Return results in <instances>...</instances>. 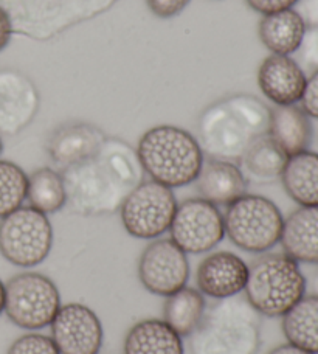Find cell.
<instances>
[{"mask_svg": "<svg viewBox=\"0 0 318 354\" xmlns=\"http://www.w3.org/2000/svg\"><path fill=\"white\" fill-rule=\"evenodd\" d=\"M61 174L70 210L88 218L120 212L146 176L137 149L115 137H107L97 153Z\"/></svg>", "mask_w": 318, "mask_h": 354, "instance_id": "obj_1", "label": "cell"}, {"mask_svg": "<svg viewBox=\"0 0 318 354\" xmlns=\"http://www.w3.org/2000/svg\"><path fill=\"white\" fill-rule=\"evenodd\" d=\"M270 107L258 97L236 93L209 104L197 123V142L208 159L238 163L250 145L269 132Z\"/></svg>", "mask_w": 318, "mask_h": 354, "instance_id": "obj_2", "label": "cell"}, {"mask_svg": "<svg viewBox=\"0 0 318 354\" xmlns=\"http://www.w3.org/2000/svg\"><path fill=\"white\" fill-rule=\"evenodd\" d=\"M261 315L244 295L207 306L197 330L189 336L193 354H258Z\"/></svg>", "mask_w": 318, "mask_h": 354, "instance_id": "obj_3", "label": "cell"}, {"mask_svg": "<svg viewBox=\"0 0 318 354\" xmlns=\"http://www.w3.org/2000/svg\"><path fill=\"white\" fill-rule=\"evenodd\" d=\"M137 156L144 174L169 188L193 183L205 160L197 138L187 129L171 124L146 131L137 145Z\"/></svg>", "mask_w": 318, "mask_h": 354, "instance_id": "obj_4", "label": "cell"}, {"mask_svg": "<svg viewBox=\"0 0 318 354\" xmlns=\"http://www.w3.org/2000/svg\"><path fill=\"white\" fill-rule=\"evenodd\" d=\"M308 290V278L286 254H261L249 264L244 289L247 301L263 317H283Z\"/></svg>", "mask_w": 318, "mask_h": 354, "instance_id": "obj_5", "label": "cell"}, {"mask_svg": "<svg viewBox=\"0 0 318 354\" xmlns=\"http://www.w3.org/2000/svg\"><path fill=\"white\" fill-rule=\"evenodd\" d=\"M225 236L249 254L270 252L283 233L284 216L277 204L259 194H244L227 207Z\"/></svg>", "mask_w": 318, "mask_h": 354, "instance_id": "obj_6", "label": "cell"}, {"mask_svg": "<svg viewBox=\"0 0 318 354\" xmlns=\"http://www.w3.org/2000/svg\"><path fill=\"white\" fill-rule=\"evenodd\" d=\"M61 306L58 286L39 272H21L5 283V314L22 330L39 331L50 326Z\"/></svg>", "mask_w": 318, "mask_h": 354, "instance_id": "obj_7", "label": "cell"}, {"mask_svg": "<svg viewBox=\"0 0 318 354\" xmlns=\"http://www.w3.org/2000/svg\"><path fill=\"white\" fill-rule=\"evenodd\" d=\"M52 248V223L33 207L22 205L0 219V255L12 266L36 268L47 260Z\"/></svg>", "mask_w": 318, "mask_h": 354, "instance_id": "obj_8", "label": "cell"}, {"mask_svg": "<svg viewBox=\"0 0 318 354\" xmlns=\"http://www.w3.org/2000/svg\"><path fill=\"white\" fill-rule=\"evenodd\" d=\"M177 210L173 188L156 180H143L120 207L124 230L137 239H157L167 233Z\"/></svg>", "mask_w": 318, "mask_h": 354, "instance_id": "obj_9", "label": "cell"}, {"mask_svg": "<svg viewBox=\"0 0 318 354\" xmlns=\"http://www.w3.org/2000/svg\"><path fill=\"white\" fill-rule=\"evenodd\" d=\"M168 232L187 255L208 254L225 238L224 214L205 199H187L177 204Z\"/></svg>", "mask_w": 318, "mask_h": 354, "instance_id": "obj_10", "label": "cell"}, {"mask_svg": "<svg viewBox=\"0 0 318 354\" xmlns=\"http://www.w3.org/2000/svg\"><path fill=\"white\" fill-rule=\"evenodd\" d=\"M138 280L148 292L167 299L188 284V255L171 238L152 239L140 255Z\"/></svg>", "mask_w": 318, "mask_h": 354, "instance_id": "obj_11", "label": "cell"}, {"mask_svg": "<svg viewBox=\"0 0 318 354\" xmlns=\"http://www.w3.org/2000/svg\"><path fill=\"white\" fill-rule=\"evenodd\" d=\"M50 330V337L61 354H98L103 346V324L97 313L84 303L62 305Z\"/></svg>", "mask_w": 318, "mask_h": 354, "instance_id": "obj_12", "label": "cell"}, {"mask_svg": "<svg viewBox=\"0 0 318 354\" xmlns=\"http://www.w3.org/2000/svg\"><path fill=\"white\" fill-rule=\"evenodd\" d=\"M41 97L27 75L0 68V136H17L36 118Z\"/></svg>", "mask_w": 318, "mask_h": 354, "instance_id": "obj_13", "label": "cell"}, {"mask_svg": "<svg viewBox=\"0 0 318 354\" xmlns=\"http://www.w3.org/2000/svg\"><path fill=\"white\" fill-rule=\"evenodd\" d=\"M249 264L239 255L228 250L213 252L197 266L196 286L214 300L232 299L244 292Z\"/></svg>", "mask_w": 318, "mask_h": 354, "instance_id": "obj_14", "label": "cell"}, {"mask_svg": "<svg viewBox=\"0 0 318 354\" xmlns=\"http://www.w3.org/2000/svg\"><path fill=\"white\" fill-rule=\"evenodd\" d=\"M258 84L275 106H290L301 101L308 77L300 62L290 56L270 55L258 68Z\"/></svg>", "mask_w": 318, "mask_h": 354, "instance_id": "obj_15", "label": "cell"}, {"mask_svg": "<svg viewBox=\"0 0 318 354\" xmlns=\"http://www.w3.org/2000/svg\"><path fill=\"white\" fill-rule=\"evenodd\" d=\"M106 138L107 136L98 126L86 122H68L52 132L47 142V153L59 171H64L93 156Z\"/></svg>", "mask_w": 318, "mask_h": 354, "instance_id": "obj_16", "label": "cell"}, {"mask_svg": "<svg viewBox=\"0 0 318 354\" xmlns=\"http://www.w3.org/2000/svg\"><path fill=\"white\" fill-rule=\"evenodd\" d=\"M194 182L200 198L216 207H228L247 193L249 185L236 163L218 159L203 160Z\"/></svg>", "mask_w": 318, "mask_h": 354, "instance_id": "obj_17", "label": "cell"}, {"mask_svg": "<svg viewBox=\"0 0 318 354\" xmlns=\"http://www.w3.org/2000/svg\"><path fill=\"white\" fill-rule=\"evenodd\" d=\"M283 254L298 264H318V207H300L284 218Z\"/></svg>", "mask_w": 318, "mask_h": 354, "instance_id": "obj_18", "label": "cell"}, {"mask_svg": "<svg viewBox=\"0 0 318 354\" xmlns=\"http://www.w3.org/2000/svg\"><path fill=\"white\" fill-rule=\"evenodd\" d=\"M267 136L278 145V148L286 156H295L308 151L312 143V122L301 106H275L270 109Z\"/></svg>", "mask_w": 318, "mask_h": 354, "instance_id": "obj_19", "label": "cell"}, {"mask_svg": "<svg viewBox=\"0 0 318 354\" xmlns=\"http://www.w3.org/2000/svg\"><path fill=\"white\" fill-rule=\"evenodd\" d=\"M123 354H185V345L163 319H144L127 331Z\"/></svg>", "mask_w": 318, "mask_h": 354, "instance_id": "obj_20", "label": "cell"}, {"mask_svg": "<svg viewBox=\"0 0 318 354\" xmlns=\"http://www.w3.org/2000/svg\"><path fill=\"white\" fill-rule=\"evenodd\" d=\"M306 30V24L298 11L290 8L263 16L258 35L272 55L290 56L298 52Z\"/></svg>", "mask_w": 318, "mask_h": 354, "instance_id": "obj_21", "label": "cell"}, {"mask_svg": "<svg viewBox=\"0 0 318 354\" xmlns=\"http://www.w3.org/2000/svg\"><path fill=\"white\" fill-rule=\"evenodd\" d=\"M279 180L298 205L318 207V153L308 149L290 156Z\"/></svg>", "mask_w": 318, "mask_h": 354, "instance_id": "obj_22", "label": "cell"}, {"mask_svg": "<svg viewBox=\"0 0 318 354\" xmlns=\"http://www.w3.org/2000/svg\"><path fill=\"white\" fill-rule=\"evenodd\" d=\"M288 159L289 157L278 148V145L265 134L250 145L236 165L247 182L264 185L281 177Z\"/></svg>", "mask_w": 318, "mask_h": 354, "instance_id": "obj_23", "label": "cell"}, {"mask_svg": "<svg viewBox=\"0 0 318 354\" xmlns=\"http://www.w3.org/2000/svg\"><path fill=\"white\" fill-rule=\"evenodd\" d=\"M281 328L288 344L318 354V294H306L283 315Z\"/></svg>", "mask_w": 318, "mask_h": 354, "instance_id": "obj_24", "label": "cell"}, {"mask_svg": "<svg viewBox=\"0 0 318 354\" xmlns=\"http://www.w3.org/2000/svg\"><path fill=\"white\" fill-rule=\"evenodd\" d=\"M205 311V295L197 288L185 286L167 297L163 306V320L180 337H189L197 330Z\"/></svg>", "mask_w": 318, "mask_h": 354, "instance_id": "obj_25", "label": "cell"}, {"mask_svg": "<svg viewBox=\"0 0 318 354\" xmlns=\"http://www.w3.org/2000/svg\"><path fill=\"white\" fill-rule=\"evenodd\" d=\"M27 201L30 207L44 214H53L67 205L66 185L61 171L39 168L28 176Z\"/></svg>", "mask_w": 318, "mask_h": 354, "instance_id": "obj_26", "label": "cell"}, {"mask_svg": "<svg viewBox=\"0 0 318 354\" xmlns=\"http://www.w3.org/2000/svg\"><path fill=\"white\" fill-rule=\"evenodd\" d=\"M28 176L10 160H0V219L27 201Z\"/></svg>", "mask_w": 318, "mask_h": 354, "instance_id": "obj_27", "label": "cell"}, {"mask_svg": "<svg viewBox=\"0 0 318 354\" xmlns=\"http://www.w3.org/2000/svg\"><path fill=\"white\" fill-rule=\"evenodd\" d=\"M6 354H61L53 339L46 334L30 331L17 337Z\"/></svg>", "mask_w": 318, "mask_h": 354, "instance_id": "obj_28", "label": "cell"}, {"mask_svg": "<svg viewBox=\"0 0 318 354\" xmlns=\"http://www.w3.org/2000/svg\"><path fill=\"white\" fill-rule=\"evenodd\" d=\"M298 53H300V61L304 68L310 72L318 71V28L306 30Z\"/></svg>", "mask_w": 318, "mask_h": 354, "instance_id": "obj_29", "label": "cell"}, {"mask_svg": "<svg viewBox=\"0 0 318 354\" xmlns=\"http://www.w3.org/2000/svg\"><path fill=\"white\" fill-rule=\"evenodd\" d=\"M191 0H146L151 12L160 19H169L187 8Z\"/></svg>", "mask_w": 318, "mask_h": 354, "instance_id": "obj_30", "label": "cell"}, {"mask_svg": "<svg viewBox=\"0 0 318 354\" xmlns=\"http://www.w3.org/2000/svg\"><path fill=\"white\" fill-rule=\"evenodd\" d=\"M300 103L303 111L306 112L310 118L318 120V71L312 72V75L308 78V84L306 88H304Z\"/></svg>", "mask_w": 318, "mask_h": 354, "instance_id": "obj_31", "label": "cell"}, {"mask_svg": "<svg viewBox=\"0 0 318 354\" xmlns=\"http://www.w3.org/2000/svg\"><path fill=\"white\" fill-rule=\"evenodd\" d=\"M245 2L253 11H256L263 16H267V15H272V12L294 8L300 0H245Z\"/></svg>", "mask_w": 318, "mask_h": 354, "instance_id": "obj_32", "label": "cell"}, {"mask_svg": "<svg viewBox=\"0 0 318 354\" xmlns=\"http://www.w3.org/2000/svg\"><path fill=\"white\" fill-rule=\"evenodd\" d=\"M297 5L306 28H318V0H300Z\"/></svg>", "mask_w": 318, "mask_h": 354, "instance_id": "obj_33", "label": "cell"}, {"mask_svg": "<svg viewBox=\"0 0 318 354\" xmlns=\"http://www.w3.org/2000/svg\"><path fill=\"white\" fill-rule=\"evenodd\" d=\"M12 36V22L8 12L0 6V52L6 48Z\"/></svg>", "mask_w": 318, "mask_h": 354, "instance_id": "obj_34", "label": "cell"}, {"mask_svg": "<svg viewBox=\"0 0 318 354\" xmlns=\"http://www.w3.org/2000/svg\"><path fill=\"white\" fill-rule=\"evenodd\" d=\"M269 354H312V353L304 351L292 344H283V345H278L277 348H273Z\"/></svg>", "mask_w": 318, "mask_h": 354, "instance_id": "obj_35", "label": "cell"}, {"mask_svg": "<svg viewBox=\"0 0 318 354\" xmlns=\"http://www.w3.org/2000/svg\"><path fill=\"white\" fill-rule=\"evenodd\" d=\"M5 313V283L0 280V315Z\"/></svg>", "mask_w": 318, "mask_h": 354, "instance_id": "obj_36", "label": "cell"}, {"mask_svg": "<svg viewBox=\"0 0 318 354\" xmlns=\"http://www.w3.org/2000/svg\"><path fill=\"white\" fill-rule=\"evenodd\" d=\"M312 294H318V264H317V269L312 274Z\"/></svg>", "mask_w": 318, "mask_h": 354, "instance_id": "obj_37", "label": "cell"}, {"mask_svg": "<svg viewBox=\"0 0 318 354\" xmlns=\"http://www.w3.org/2000/svg\"><path fill=\"white\" fill-rule=\"evenodd\" d=\"M3 151V142H2V137H0V154H2Z\"/></svg>", "mask_w": 318, "mask_h": 354, "instance_id": "obj_38", "label": "cell"}]
</instances>
